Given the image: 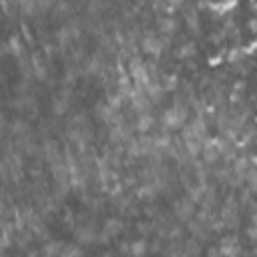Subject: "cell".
<instances>
[{
  "instance_id": "obj_1",
  "label": "cell",
  "mask_w": 257,
  "mask_h": 257,
  "mask_svg": "<svg viewBox=\"0 0 257 257\" xmlns=\"http://www.w3.org/2000/svg\"><path fill=\"white\" fill-rule=\"evenodd\" d=\"M189 118V108L183 102H175L161 114V122L165 128H181Z\"/></svg>"
},
{
  "instance_id": "obj_2",
  "label": "cell",
  "mask_w": 257,
  "mask_h": 257,
  "mask_svg": "<svg viewBox=\"0 0 257 257\" xmlns=\"http://www.w3.org/2000/svg\"><path fill=\"white\" fill-rule=\"evenodd\" d=\"M157 28H159L161 36L167 38V36H173V34L177 32L179 22H177L175 14H159V18H157Z\"/></svg>"
},
{
  "instance_id": "obj_3",
  "label": "cell",
  "mask_w": 257,
  "mask_h": 257,
  "mask_svg": "<svg viewBox=\"0 0 257 257\" xmlns=\"http://www.w3.org/2000/svg\"><path fill=\"white\" fill-rule=\"evenodd\" d=\"M185 26L189 32H201V16L197 12V6H189V12H185Z\"/></svg>"
},
{
  "instance_id": "obj_4",
  "label": "cell",
  "mask_w": 257,
  "mask_h": 257,
  "mask_svg": "<svg viewBox=\"0 0 257 257\" xmlns=\"http://www.w3.org/2000/svg\"><path fill=\"white\" fill-rule=\"evenodd\" d=\"M175 54H177V58H181V60L193 58V56L197 54V42H195V40H183V42L175 48Z\"/></svg>"
},
{
  "instance_id": "obj_5",
  "label": "cell",
  "mask_w": 257,
  "mask_h": 257,
  "mask_svg": "<svg viewBox=\"0 0 257 257\" xmlns=\"http://www.w3.org/2000/svg\"><path fill=\"white\" fill-rule=\"evenodd\" d=\"M149 241L145 237H139V239H133L128 243V257H145L149 253Z\"/></svg>"
},
{
  "instance_id": "obj_6",
  "label": "cell",
  "mask_w": 257,
  "mask_h": 257,
  "mask_svg": "<svg viewBox=\"0 0 257 257\" xmlns=\"http://www.w3.org/2000/svg\"><path fill=\"white\" fill-rule=\"evenodd\" d=\"M120 231H122V223L118 219H106L104 229H102V237H116Z\"/></svg>"
},
{
  "instance_id": "obj_7",
  "label": "cell",
  "mask_w": 257,
  "mask_h": 257,
  "mask_svg": "<svg viewBox=\"0 0 257 257\" xmlns=\"http://www.w3.org/2000/svg\"><path fill=\"white\" fill-rule=\"evenodd\" d=\"M251 14L247 16V22H245V26H247V30L253 34V36H257V4H251Z\"/></svg>"
},
{
  "instance_id": "obj_8",
  "label": "cell",
  "mask_w": 257,
  "mask_h": 257,
  "mask_svg": "<svg viewBox=\"0 0 257 257\" xmlns=\"http://www.w3.org/2000/svg\"><path fill=\"white\" fill-rule=\"evenodd\" d=\"M177 84H179V78H177L175 74H165V76L161 78V88H163L165 92L175 90V88H177Z\"/></svg>"
},
{
  "instance_id": "obj_9",
  "label": "cell",
  "mask_w": 257,
  "mask_h": 257,
  "mask_svg": "<svg viewBox=\"0 0 257 257\" xmlns=\"http://www.w3.org/2000/svg\"><path fill=\"white\" fill-rule=\"evenodd\" d=\"M245 187L251 193H257V169H249V173L245 175Z\"/></svg>"
},
{
  "instance_id": "obj_10",
  "label": "cell",
  "mask_w": 257,
  "mask_h": 257,
  "mask_svg": "<svg viewBox=\"0 0 257 257\" xmlns=\"http://www.w3.org/2000/svg\"><path fill=\"white\" fill-rule=\"evenodd\" d=\"M151 126H153V116H151L149 112H145V114H141V116L137 118V128H139V131L147 133V131H151Z\"/></svg>"
},
{
  "instance_id": "obj_11",
  "label": "cell",
  "mask_w": 257,
  "mask_h": 257,
  "mask_svg": "<svg viewBox=\"0 0 257 257\" xmlns=\"http://www.w3.org/2000/svg\"><path fill=\"white\" fill-rule=\"evenodd\" d=\"M58 257H82V251L78 247H74V245H64Z\"/></svg>"
},
{
  "instance_id": "obj_12",
  "label": "cell",
  "mask_w": 257,
  "mask_h": 257,
  "mask_svg": "<svg viewBox=\"0 0 257 257\" xmlns=\"http://www.w3.org/2000/svg\"><path fill=\"white\" fill-rule=\"evenodd\" d=\"M207 257H223V253L219 251V247H211V249L207 251Z\"/></svg>"
}]
</instances>
